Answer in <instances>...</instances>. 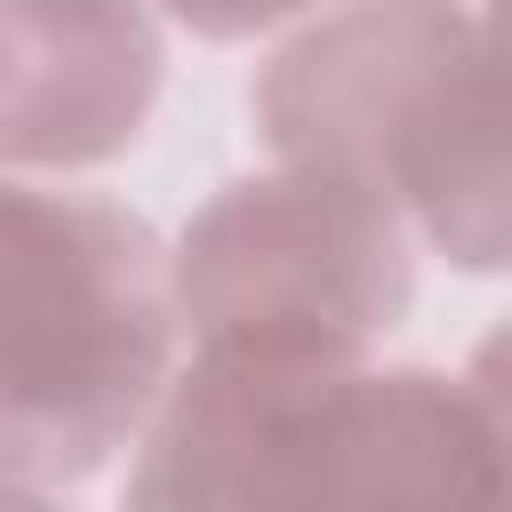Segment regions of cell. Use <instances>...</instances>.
<instances>
[{
	"mask_svg": "<svg viewBox=\"0 0 512 512\" xmlns=\"http://www.w3.org/2000/svg\"><path fill=\"white\" fill-rule=\"evenodd\" d=\"M504 408L352 344H200L144 416L136 504H496Z\"/></svg>",
	"mask_w": 512,
	"mask_h": 512,
	"instance_id": "cell-1",
	"label": "cell"
},
{
	"mask_svg": "<svg viewBox=\"0 0 512 512\" xmlns=\"http://www.w3.org/2000/svg\"><path fill=\"white\" fill-rule=\"evenodd\" d=\"M400 216L328 176L280 160L272 176L224 184L168 256L176 320L200 344H352L368 352L408 312Z\"/></svg>",
	"mask_w": 512,
	"mask_h": 512,
	"instance_id": "cell-4",
	"label": "cell"
},
{
	"mask_svg": "<svg viewBox=\"0 0 512 512\" xmlns=\"http://www.w3.org/2000/svg\"><path fill=\"white\" fill-rule=\"evenodd\" d=\"M176 24H192V32H208V40H248V32H264V24H288V16H304L312 0H160Z\"/></svg>",
	"mask_w": 512,
	"mask_h": 512,
	"instance_id": "cell-6",
	"label": "cell"
},
{
	"mask_svg": "<svg viewBox=\"0 0 512 512\" xmlns=\"http://www.w3.org/2000/svg\"><path fill=\"white\" fill-rule=\"evenodd\" d=\"M272 160L328 168L464 272L504 264V112L488 24L456 0H344L256 80Z\"/></svg>",
	"mask_w": 512,
	"mask_h": 512,
	"instance_id": "cell-2",
	"label": "cell"
},
{
	"mask_svg": "<svg viewBox=\"0 0 512 512\" xmlns=\"http://www.w3.org/2000/svg\"><path fill=\"white\" fill-rule=\"evenodd\" d=\"M160 32L136 0H0V168H96L160 96Z\"/></svg>",
	"mask_w": 512,
	"mask_h": 512,
	"instance_id": "cell-5",
	"label": "cell"
},
{
	"mask_svg": "<svg viewBox=\"0 0 512 512\" xmlns=\"http://www.w3.org/2000/svg\"><path fill=\"white\" fill-rule=\"evenodd\" d=\"M176 360L144 216L0 176V488H64L128 448Z\"/></svg>",
	"mask_w": 512,
	"mask_h": 512,
	"instance_id": "cell-3",
	"label": "cell"
}]
</instances>
